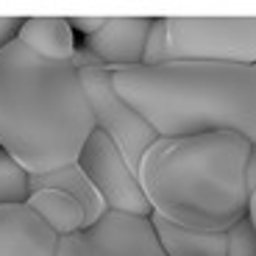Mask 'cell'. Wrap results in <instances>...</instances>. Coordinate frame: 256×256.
<instances>
[{
	"label": "cell",
	"instance_id": "cell-1",
	"mask_svg": "<svg viewBox=\"0 0 256 256\" xmlns=\"http://www.w3.org/2000/svg\"><path fill=\"white\" fill-rule=\"evenodd\" d=\"M95 131L78 70L48 62L22 42L0 48V150L28 178L76 164Z\"/></svg>",
	"mask_w": 256,
	"mask_h": 256
},
{
	"label": "cell",
	"instance_id": "cell-2",
	"mask_svg": "<svg viewBox=\"0 0 256 256\" xmlns=\"http://www.w3.org/2000/svg\"><path fill=\"white\" fill-rule=\"evenodd\" d=\"M112 86L162 140L231 131L256 145V64L117 67Z\"/></svg>",
	"mask_w": 256,
	"mask_h": 256
},
{
	"label": "cell",
	"instance_id": "cell-3",
	"mask_svg": "<svg viewBox=\"0 0 256 256\" xmlns=\"http://www.w3.org/2000/svg\"><path fill=\"white\" fill-rule=\"evenodd\" d=\"M250 142L231 131L156 140L136 167L150 214L195 231H228L248 209Z\"/></svg>",
	"mask_w": 256,
	"mask_h": 256
},
{
	"label": "cell",
	"instance_id": "cell-4",
	"mask_svg": "<svg viewBox=\"0 0 256 256\" xmlns=\"http://www.w3.org/2000/svg\"><path fill=\"white\" fill-rule=\"evenodd\" d=\"M170 62L256 64V17H164Z\"/></svg>",
	"mask_w": 256,
	"mask_h": 256
},
{
	"label": "cell",
	"instance_id": "cell-5",
	"mask_svg": "<svg viewBox=\"0 0 256 256\" xmlns=\"http://www.w3.org/2000/svg\"><path fill=\"white\" fill-rule=\"evenodd\" d=\"M78 81H81L84 98L90 103L95 128L109 136L112 145L120 150L122 162L128 164V170L136 173L142 154L159 140L156 131L114 92L109 67L84 64V67H78Z\"/></svg>",
	"mask_w": 256,
	"mask_h": 256
},
{
	"label": "cell",
	"instance_id": "cell-6",
	"mask_svg": "<svg viewBox=\"0 0 256 256\" xmlns=\"http://www.w3.org/2000/svg\"><path fill=\"white\" fill-rule=\"evenodd\" d=\"M56 256H164L150 218L106 212L95 226L58 237Z\"/></svg>",
	"mask_w": 256,
	"mask_h": 256
},
{
	"label": "cell",
	"instance_id": "cell-7",
	"mask_svg": "<svg viewBox=\"0 0 256 256\" xmlns=\"http://www.w3.org/2000/svg\"><path fill=\"white\" fill-rule=\"evenodd\" d=\"M78 167L95 184V190L100 192V198L109 212L134 214V218H150V206H148L145 195L140 190L136 173L128 170L120 150L112 145V140L103 131L95 128L90 134V140L84 142V150L78 156Z\"/></svg>",
	"mask_w": 256,
	"mask_h": 256
},
{
	"label": "cell",
	"instance_id": "cell-8",
	"mask_svg": "<svg viewBox=\"0 0 256 256\" xmlns=\"http://www.w3.org/2000/svg\"><path fill=\"white\" fill-rule=\"evenodd\" d=\"M150 17H106L100 31L86 36V50L109 70L117 67H136L142 64Z\"/></svg>",
	"mask_w": 256,
	"mask_h": 256
},
{
	"label": "cell",
	"instance_id": "cell-9",
	"mask_svg": "<svg viewBox=\"0 0 256 256\" xmlns=\"http://www.w3.org/2000/svg\"><path fill=\"white\" fill-rule=\"evenodd\" d=\"M58 234L28 204L0 206V256H56Z\"/></svg>",
	"mask_w": 256,
	"mask_h": 256
},
{
	"label": "cell",
	"instance_id": "cell-10",
	"mask_svg": "<svg viewBox=\"0 0 256 256\" xmlns=\"http://www.w3.org/2000/svg\"><path fill=\"white\" fill-rule=\"evenodd\" d=\"M17 42L48 62H70L76 53V31L67 17H26Z\"/></svg>",
	"mask_w": 256,
	"mask_h": 256
},
{
	"label": "cell",
	"instance_id": "cell-11",
	"mask_svg": "<svg viewBox=\"0 0 256 256\" xmlns=\"http://www.w3.org/2000/svg\"><path fill=\"white\" fill-rule=\"evenodd\" d=\"M150 226L164 256H226V231L184 228L159 214H150Z\"/></svg>",
	"mask_w": 256,
	"mask_h": 256
},
{
	"label": "cell",
	"instance_id": "cell-12",
	"mask_svg": "<svg viewBox=\"0 0 256 256\" xmlns=\"http://www.w3.org/2000/svg\"><path fill=\"white\" fill-rule=\"evenodd\" d=\"M36 186L62 190V192H67L72 200H78V206L84 209V228L95 226L98 220L109 212L106 204H103V198H100V192L95 190V184H92V181L86 178V173L78 167V162L76 164H67V167H58V170H53V173H48V176L31 178V190H36Z\"/></svg>",
	"mask_w": 256,
	"mask_h": 256
},
{
	"label": "cell",
	"instance_id": "cell-13",
	"mask_svg": "<svg viewBox=\"0 0 256 256\" xmlns=\"http://www.w3.org/2000/svg\"><path fill=\"white\" fill-rule=\"evenodd\" d=\"M26 204L45 220L48 228L56 231L58 237H70L76 231H84V209L67 192L50 190V186H36V190H31Z\"/></svg>",
	"mask_w": 256,
	"mask_h": 256
},
{
	"label": "cell",
	"instance_id": "cell-14",
	"mask_svg": "<svg viewBox=\"0 0 256 256\" xmlns=\"http://www.w3.org/2000/svg\"><path fill=\"white\" fill-rule=\"evenodd\" d=\"M31 195V178L8 154L0 150V206L3 204H26Z\"/></svg>",
	"mask_w": 256,
	"mask_h": 256
},
{
	"label": "cell",
	"instance_id": "cell-15",
	"mask_svg": "<svg viewBox=\"0 0 256 256\" xmlns=\"http://www.w3.org/2000/svg\"><path fill=\"white\" fill-rule=\"evenodd\" d=\"M170 62V48H167V31H164V17H150V31H148L145 48H142V64L156 67V64Z\"/></svg>",
	"mask_w": 256,
	"mask_h": 256
},
{
	"label": "cell",
	"instance_id": "cell-16",
	"mask_svg": "<svg viewBox=\"0 0 256 256\" xmlns=\"http://www.w3.org/2000/svg\"><path fill=\"white\" fill-rule=\"evenodd\" d=\"M226 256H256V231L248 218L237 220L226 231Z\"/></svg>",
	"mask_w": 256,
	"mask_h": 256
},
{
	"label": "cell",
	"instance_id": "cell-17",
	"mask_svg": "<svg viewBox=\"0 0 256 256\" xmlns=\"http://www.w3.org/2000/svg\"><path fill=\"white\" fill-rule=\"evenodd\" d=\"M22 26V17H0V48H6L8 42H14Z\"/></svg>",
	"mask_w": 256,
	"mask_h": 256
},
{
	"label": "cell",
	"instance_id": "cell-18",
	"mask_svg": "<svg viewBox=\"0 0 256 256\" xmlns=\"http://www.w3.org/2000/svg\"><path fill=\"white\" fill-rule=\"evenodd\" d=\"M103 20H106V17H76V20H70V26H72V31L78 28L84 36H92L95 31H100Z\"/></svg>",
	"mask_w": 256,
	"mask_h": 256
},
{
	"label": "cell",
	"instance_id": "cell-19",
	"mask_svg": "<svg viewBox=\"0 0 256 256\" xmlns=\"http://www.w3.org/2000/svg\"><path fill=\"white\" fill-rule=\"evenodd\" d=\"M245 184H248V192L256 190V145H250V150H248V162H245Z\"/></svg>",
	"mask_w": 256,
	"mask_h": 256
},
{
	"label": "cell",
	"instance_id": "cell-20",
	"mask_svg": "<svg viewBox=\"0 0 256 256\" xmlns=\"http://www.w3.org/2000/svg\"><path fill=\"white\" fill-rule=\"evenodd\" d=\"M245 218H248V223L254 226V231H256V190L248 192V209H245Z\"/></svg>",
	"mask_w": 256,
	"mask_h": 256
}]
</instances>
